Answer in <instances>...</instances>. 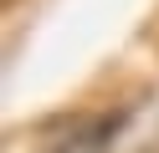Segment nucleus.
<instances>
[{
	"mask_svg": "<svg viewBox=\"0 0 159 153\" xmlns=\"http://www.w3.org/2000/svg\"><path fill=\"white\" fill-rule=\"evenodd\" d=\"M113 117H72L67 128H57L36 153H108L113 148Z\"/></svg>",
	"mask_w": 159,
	"mask_h": 153,
	"instance_id": "obj_1",
	"label": "nucleus"
}]
</instances>
